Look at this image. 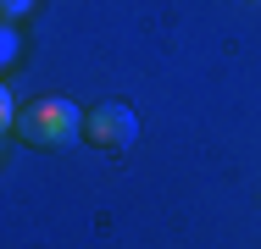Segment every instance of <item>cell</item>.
<instances>
[{
    "label": "cell",
    "instance_id": "cell-2",
    "mask_svg": "<svg viewBox=\"0 0 261 249\" xmlns=\"http://www.w3.org/2000/svg\"><path fill=\"white\" fill-rule=\"evenodd\" d=\"M134 139H139L134 105H122V100H95V105L84 111V144H95V149H128Z\"/></svg>",
    "mask_w": 261,
    "mask_h": 249
},
{
    "label": "cell",
    "instance_id": "cell-5",
    "mask_svg": "<svg viewBox=\"0 0 261 249\" xmlns=\"http://www.w3.org/2000/svg\"><path fill=\"white\" fill-rule=\"evenodd\" d=\"M11 55H17V34H11V28H6V22H0V67H6V61H11Z\"/></svg>",
    "mask_w": 261,
    "mask_h": 249
},
{
    "label": "cell",
    "instance_id": "cell-1",
    "mask_svg": "<svg viewBox=\"0 0 261 249\" xmlns=\"http://www.w3.org/2000/svg\"><path fill=\"white\" fill-rule=\"evenodd\" d=\"M11 133L22 139L28 149H67L72 139H84V111L61 95H45V100H28L11 122Z\"/></svg>",
    "mask_w": 261,
    "mask_h": 249
},
{
    "label": "cell",
    "instance_id": "cell-4",
    "mask_svg": "<svg viewBox=\"0 0 261 249\" xmlns=\"http://www.w3.org/2000/svg\"><path fill=\"white\" fill-rule=\"evenodd\" d=\"M11 122H17V105H11V89L0 83V128H11Z\"/></svg>",
    "mask_w": 261,
    "mask_h": 249
},
{
    "label": "cell",
    "instance_id": "cell-3",
    "mask_svg": "<svg viewBox=\"0 0 261 249\" xmlns=\"http://www.w3.org/2000/svg\"><path fill=\"white\" fill-rule=\"evenodd\" d=\"M28 6H34V0H0V22H17V17H28Z\"/></svg>",
    "mask_w": 261,
    "mask_h": 249
},
{
    "label": "cell",
    "instance_id": "cell-6",
    "mask_svg": "<svg viewBox=\"0 0 261 249\" xmlns=\"http://www.w3.org/2000/svg\"><path fill=\"white\" fill-rule=\"evenodd\" d=\"M250 6H261V0H250Z\"/></svg>",
    "mask_w": 261,
    "mask_h": 249
}]
</instances>
